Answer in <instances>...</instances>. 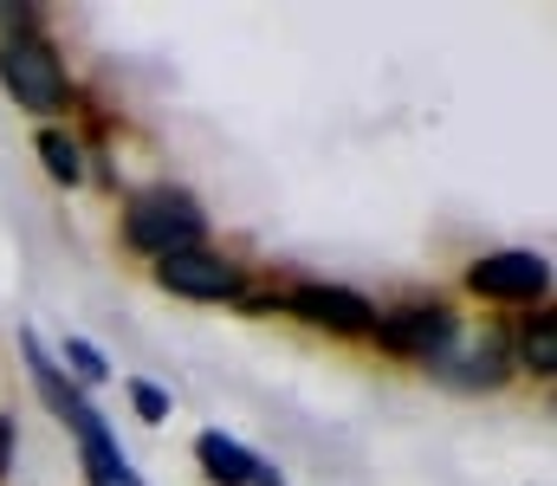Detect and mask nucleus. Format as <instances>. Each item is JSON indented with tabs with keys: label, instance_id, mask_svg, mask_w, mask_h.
<instances>
[{
	"label": "nucleus",
	"instance_id": "f257e3e1",
	"mask_svg": "<svg viewBox=\"0 0 557 486\" xmlns=\"http://www.w3.org/2000/svg\"><path fill=\"white\" fill-rule=\"evenodd\" d=\"M20 357H26V376H33L39 402H46L59 422H72V435H78V448H85V474H91V486H143L137 468H131L124 448H117V435L104 428V415L85 402V389L52 363V350H46L33 331H20Z\"/></svg>",
	"mask_w": 557,
	"mask_h": 486
},
{
	"label": "nucleus",
	"instance_id": "f03ea898",
	"mask_svg": "<svg viewBox=\"0 0 557 486\" xmlns=\"http://www.w3.org/2000/svg\"><path fill=\"white\" fill-rule=\"evenodd\" d=\"M201 227H208L201 201L182 195V188H169V182L131 195V208H124V240H131L137 253H149V260L195 253V247H201Z\"/></svg>",
	"mask_w": 557,
	"mask_h": 486
},
{
	"label": "nucleus",
	"instance_id": "7ed1b4c3",
	"mask_svg": "<svg viewBox=\"0 0 557 486\" xmlns=\"http://www.w3.org/2000/svg\"><path fill=\"white\" fill-rule=\"evenodd\" d=\"M0 85L13 91V104H26V111H39V117L65 111V98H72L65 59H59L52 39L33 33V26H20V33L0 39Z\"/></svg>",
	"mask_w": 557,
	"mask_h": 486
},
{
	"label": "nucleus",
	"instance_id": "20e7f679",
	"mask_svg": "<svg viewBox=\"0 0 557 486\" xmlns=\"http://www.w3.org/2000/svg\"><path fill=\"white\" fill-rule=\"evenodd\" d=\"M370 331H376L383 350L421 357V363H441V357L454 350V312H447V306H403V312L376 319Z\"/></svg>",
	"mask_w": 557,
	"mask_h": 486
},
{
	"label": "nucleus",
	"instance_id": "39448f33",
	"mask_svg": "<svg viewBox=\"0 0 557 486\" xmlns=\"http://www.w3.org/2000/svg\"><path fill=\"white\" fill-rule=\"evenodd\" d=\"M156 279H162L175 299H201V306H221V299H240V292H247V273H240L234 260H221V253H201V247L162 260Z\"/></svg>",
	"mask_w": 557,
	"mask_h": 486
},
{
	"label": "nucleus",
	"instance_id": "423d86ee",
	"mask_svg": "<svg viewBox=\"0 0 557 486\" xmlns=\"http://www.w3.org/2000/svg\"><path fill=\"white\" fill-rule=\"evenodd\" d=\"M467 286L480 299H499V306H532V299H545L552 266H545V253H486L467 273Z\"/></svg>",
	"mask_w": 557,
	"mask_h": 486
},
{
	"label": "nucleus",
	"instance_id": "0eeeda50",
	"mask_svg": "<svg viewBox=\"0 0 557 486\" xmlns=\"http://www.w3.org/2000/svg\"><path fill=\"white\" fill-rule=\"evenodd\" d=\"M285 306H292L298 319L324 324V331H344V337H363V331L376 324V306H370L363 292H344V286H292Z\"/></svg>",
	"mask_w": 557,
	"mask_h": 486
},
{
	"label": "nucleus",
	"instance_id": "6e6552de",
	"mask_svg": "<svg viewBox=\"0 0 557 486\" xmlns=\"http://www.w3.org/2000/svg\"><path fill=\"white\" fill-rule=\"evenodd\" d=\"M195 454H201V468L221 486H285L278 468H267L260 454H247V448H240L234 435H221V428H208V435L195 441Z\"/></svg>",
	"mask_w": 557,
	"mask_h": 486
},
{
	"label": "nucleus",
	"instance_id": "1a4fd4ad",
	"mask_svg": "<svg viewBox=\"0 0 557 486\" xmlns=\"http://www.w3.org/2000/svg\"><path fill=\"white\" fill-rule=\"evenodd\" d=\"M441 376H447L454 389H499V383L512 376V350H506V337H499V331H486L473 350L441 357Z\"/></svg>",
	"mask_w": 557,
	"mask_h": 486
},
{
	"label": "nucleus",
	"instance_id": "9d476101",
	"mask_svg": "<svg viewBox=\"0 0 557 486\" xmlns=\"http://www.w3.org/2000/svg\"><path fill=\"white\" fill-rule=\"evenodd\" d=\"M519 357H525V370H532V376H557V319H552V312H539V319L525 324Z\"/></svg>",
	"mask_w": 557,
	"mask_h": 486
},
{
	"label": "nucleus",
	"instance_id": "9b49d317",
	"mask_svg": "<svg viewBox=\"0 0 557 486\" xmlns=\"http://www.w3.org/2000/svg\"><path fill=\"white\" fill-rule=\"evenodd\" d=\"M39 157H46V169H52L59 182H78V175H85V157H78V144H72L65 130H39Z\"/></svg>",
	"mask_w": 557,
	"mask_h": 486
},
{
	"label": "nucleus",
	"instance_id": "f8f14e48",
	"mask_svg": "<svg viewBox=\"0 0 557 486\" xmlns=\"http://www.w3.org/2000/svg\"><path fill=\"white\" fill-rule=\"evenodd\" d=\"M65 363L78 370V383H104V376H111V363H104L98 344H85V337H65Z\"/></svg>",
	"mask_w": 557,
	"mask_h": 486
},
{
	"label": "nucleus",
	"instance_id": "ddd939ff",
	"mask_svg": "<svg viewBox=\"0 0 557 486\" xmlns=\"http://www.w3.org/2000/svg\"><path fill=\"white\" fill-rule=\"evenodd\" d=\"M131 402H137L143 422H162V415H169V396H162L156 383H131Z\"/></svg>",
	"mask_w": 557,
	"mask_h": 486
},
{
	"label": "nucleus",
	"instance_id": "4468645a",
	"mask_svg": "<svg viewBox=\"0 0 557 486\" xmlns=\"http://www.w3.org/2000/svg\"><path fill=\"white\" fill-rule=\"evenodd\" d=\"M7 468H13V422L0 415V481H7Z\"/></svg>",
	"mask_w": 557,
	"mask_h": 486
}]
</instances>
